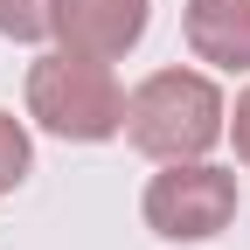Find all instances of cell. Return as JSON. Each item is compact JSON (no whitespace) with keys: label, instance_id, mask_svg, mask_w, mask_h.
Here are the masks:
<instances>
[{"label":"cell","instance_id":"cell-4","mask_svg":"<svg viewBox=\"0 0 250 250\" xmlns=\"http://www.w3.org/2000/svg\"><path fill=\"white\" fill-rule=\"evenodd\" d=\"M49 35L70 49V56H98V62H118L146 35V0H56V21Z\"/></svg>","mask_w":250,"mask_h":250},{"label":"cell","instance_id":"cell-1","mask_svg":"<svg viewBox=\"0 0 250 250\" xmlns=\"http://www.w3.org/2000/svg\"><path fill=\"white\" fill-rule=\"evenodd\" d=\"M229 132V104L202 70H153L132 98H125V139L146 160H202V153Z\"/></svg>","mask_w":250,"mask_h":250},{"label":"cell","instance_id":"cell-3","mask_svg":"<svg viewBox=\"0 0 250 250\" xmlns=\"http://www.w3.org/2000/svg\"><path fill=\"white\" fill-rule=\"evenodd\" d=\"M236 223V174L208 160H167L146 181V229L167 243H208Z\"/></svg>","mask_w":250,"mask_h":250},{"label":"cell","instance_id":"cell-7","mask_svg":"<svg viewBox=\"0 0 250 250\" xmlns=\"http://www.w3.org/2000/svg\"><path fill=\"white\" fill-rule=\"evenodd\" d=\"M56 21V0H0V35L7 42H42Z\"/></svg>","mask_w":250,"mask_h":250},{"label":"cell","instance_id":"cell-6","mask_svg":"<svg viewBox=\"0 0 250 250\" xmlns=\"http://www.w3.org/2000/svg\"><path fill=\"white\" fill-rule=\"evenodd\" d=\"M28 167H35V146H28L14 111H0V195H14V188L28 181Z\"/></svg>","mask_w":250,"mask_h":250},{"label":"cell","instance_id":"cell-5","mask_svg":"<svg viewBox=\"0 0 250 250\" xmlns=\"http://www.w3.org/2000/svg\"><path fill=\"white\" fill-rule=\"evenodd\" d=\"M188 49L215 70H250V0H188Z\"/></svg>","mask_w":250,"mask_h":250},{"label":"cell","instance_id":"cell-8","mask_svg":"<svg viewBox=\"0 0 250 250\" xmlns=\"http://www.w3.org/2000/svg\"><path fill=\"white\" fill-rule=\"evenodd\" d=\"M229 139H236V160L250 167V90L236 98V111H229Z\"/></svg>","mask_w":250,"mask_h":250},{"label":"cell","instance_id":"cell-2","mask_svg":"<svg viewBox=\"0 0 250 250\" xmlns=\"http://www.w3.org/2000/svg\"><path fill=\"white\" fill-rule=\"evenodd\" d=\"M28 118L42 132H56V139L98 146V139L125 132V90L111 77V62L56 49V56H42L28 70Z\"/></svg>","mask_w":250,"mask_h":250}]
</instances>
